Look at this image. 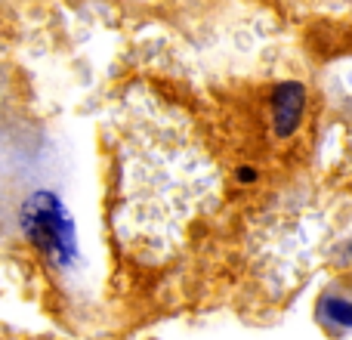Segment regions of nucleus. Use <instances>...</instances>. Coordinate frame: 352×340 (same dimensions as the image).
<instances>
[{
    "mask_svg": "<svg viewBox=\"0 0 352 340\" xmlns=\"http://www.w3.org/2000/svg\"><path fill=\"white\" fill-rule=\"evenodd\" d=\"M19 229L56 269H72L80 260L74 217L65 207V201L50 189H37L22 201Z\"/></svg>",
    "mask_w": 352,
    "mask_h": 340,
    "instance_id": "1",
    "label": "nucleus"
},
{
    "mask_svg": "<svg viewBox=\"0 0 352 340\" xmlns=\"http://www.w3.org/2000/svg\"><path fill=\"white\" fill-rule=\"evenodd\" d=\"M306 99H309V90L300 81H285L272 90V130L278 140H291L300 130L306 115Z\"/></svg>",
    "mask_w": 352,
    "mask_h": 340,
    "instance_id": "2",
    "label": "nucleus"
},
{
    "mask_svg": "<svg viewBox=\"0 0 352 340\" xmlns=\"http://www.w3.org/2000/svg\"><path fill=\"white\" fill-rule=\"evenodd\" d=\"M316 319L334 331H352V300L334 291L322 294L316 304Z\"/></svg>",
    "mask_w": 352,
    "mask_h": 340,
    "instance_id": "3",
    "label": "nucleus"
},
{
    "mask_svg": "<svg viewBox=\"0 0 352 340\" xmlns=\"http://www.w3.org/2000/svg\"><path fill=\"white\" fill-rule=\"evenodd\" d=\"M235 180H238V182H244V186H250V182L260 180V170L250 167V164H244V167H238V170H235Z\"/></svg>",
    "mask_w": 352,
    "mask_h": 340,
    "instance_id": "4",
    "label": "nucleus"
},
{
    "mask_svg": "<svg viewBox=\"0 0 352 340\" xmlns=\"http://www.w3.org/2000/svg\"><path fill=\"white\" fill-rule=\"evenodd\" d=\"M346 263H352V242L346 244Z\"/></svg>",
    "mask_w": 352,
    "mask_h": 340,
    "instance_id": "5",
    "label": "nucleus"
}]
</instances>
